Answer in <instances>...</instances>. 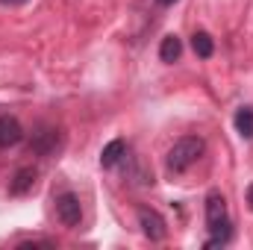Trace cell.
I'll return each instance as SVG.
<instances>
[{
  "mask_svg": "<svg viewBox=\"0 0 253 250\" xmlns=\"http://www.w3.org/2000/svg\"><path fill=\"white\" fill-rule=\"evenodd\" d=\"M206 227H209V242L206 248H224L233 239V221L227 212V200L221 191H209L206 194Z\"/></svg>",
  "mask_w": 253,
  "mask_h": 250,
  "instance_id": "6da1fadb",
  "label": "cell"
},
{
  "mask_svg": "<svg viewBox=\"0 0 253 250\" xmlns=\"http://www.w3.org/2000/svg\"><path fill=\"white\" fill-rule=\"evenodd\" d=\"M203 150H206V144H203L200 135H183V138H177L174 147L168 150L165 165H168L171 174H183V171H189L191 165L203 156Z\"/></svg>",
  "mask_w": 253,
  "mask_h": 250,
  "instance_id": "7a4b0ae2",
  "label": "cell"
},
{
  "mask_svg": "<svg viewBox=\"0 0 253 250\" xmlns=\"http://www.w3.org/2000/svg\"><path fill=\"white\" fill-rule=\"evenodd\" d=\"M138 227H141L144 239H150V242H165L168 239V224H165V218L156 209L141 206L138 209Z\"/></svg>",
  "mask_w": 253,
  "mask_h": 250,
  "instance_id": "3957f363",
  "label": "cell"
},
{
  "mask_svg": "<svg viewBox=\"0 0 253 250\" xmlns=\"http://www.w3.org/2000/svg\"><path fill=\"white\" fill-rule=\"evenodd\" d=\"M56 218L62 221L65 227H77L80 218H83V206H80V197L71 194V191H62L56 197Z\"/></svg>",
  "mask_w": 253,
  "mask_h": 250,
  "instance_id": "277c9868",
  "label": "cell"
},
{
  "mask_svg": "<svg viewBox=\"0 0 253 250\" xmlns=\"http://www.w3.org/2000/svg\"><path fill=\"white\" fill-rule=\"evenodd\" d=\"M21 141H24V126H21V121L12 118V115H0V147L6 150V147H15Z\"/></svg>",
  "mask_w": 253,
  "mask_h": 250,
  "instance_id": "5b68a950",
  "label": "cell"
},
{
  "mask_svg": "<svg viewBox=\"0 0 253 250\" xmlns=\"http://www.w3.org/2000/svg\"><path fill=\"white\" fill-rule=\"evenodd\" d=\"M56 147H59V132L56 129H47V126H42L33 135V141H30V150L39 153V156H50Z\"/></svg>",
  "mask_w": 253,
  "mask_h": 250,
  "instance_id": "8992f818",
  "label": "cell"
},
{
  "mask_svg": "<svg viewBox=\"0 0 253 250\" xmlns=\"http://www.w3.org/2000/svg\"><path fill=\"white\" fill-rule=\"evenodd\" d=\"M33 186H36V168H18L15 177L9 180V194L24 197L27 191H33Z\"/></svg>",
  "mask_w": 253,
  "mask_h": 250,
  "instance_id": "52a82bcc",
  "label": "cell"
},
{
  "mask_svg": "<svg viewBox=\"0 0 253 250\" xmlns=\"http://www.w3.org/2000/svg\"><path fill=\"white\" fill-rule=\"evenodd\" d=\"M126 153V144L121 141V138H115V141H109L106 147H103V153H100V165L103 168H115L121 159H124Z\"/></svg>",
  "mask_w": 253,
  "mask_h": 250,
  "instance_id": "ba28073f",
  "label": "cell"
},
{
  "mask_svg": "<svg viewBox=\"0 0 253 250\" xmlns=\"http://www.w3.org/2000/svg\"><path fill=\"white\" fill-rule=\"evenodd\" d=\"M180 53H183V42L177 39V36H165L162 39V44H159V59L162 62H177L180 59Z\"/></svg>",
  "mask_w": 253,
  "mask_h": 250,
  "instance_id": "9c48e42d",
  "label": "cell"
},
{
  "mask_svg": "<svg viewBox=\"0 0 253 250\" xmlns=\"http://www.w3.org/2000/svg\"><path fill=\"white\" fill-rule=\"evenodd\" d=\"M233 124H236V132L242 135V138H253V109L251 106H242L239 112H236V118H233Z\"/></svg>",
  "mask_w": 253,
  "mask_h": 250,
  "instance_id": "30bf717a",
  "label": "cell"
},
{
  "mask_svg": "<svg viewBox=\"0 0 253 250\" xmlns=\"http://www.w3.org/2000/svg\"><path fill=\"white\" fill-rule=\"evenodd\" d=\"M191 50H194L200 59H209V56L215 53V42H212V36H209V33H194V36H191Z\"/></svg>",
  "mask_w": 253,
  "mask_h": 250,
  "instance_id": "8fae6325",
  "label": "cell"
},
{
  "mask_svg": "<svg viewBox=\"0 0 253 250\" xmlns=\"http://www.w3.org/2000/svg\"><path fill=\"white\" fill-rule=\"evenodd\" d=\"M245 197H248V206H251V212H253V183L248 186V194H245Z\"/></svg>",
  "mask_w": 253,
  "mask_h": 250,
  "instance_id": "7c38bea8",
  "label": "cell"
},
{
  "mask_svg": "<svg viewBox=\"0 0 253 250\" xmlns=\"http://www.w3.org/2000/svg\"><path fill=\"white\" fill-rule=\"evenodd\" d=\"M0 3H3V6H24L27 0H0Z\"/></svg>",
  "mask_w": 253,
  "mask_h": 250,
  "instance_id": "4fadbf2b",
  "label": "cell"
},
{
  "mask_svg": "<svg viewBox=\"0 0 253 250\" xmlns=\"http://www.w3.org/2000/svg\"><path fill=\"white\" fill-rule=\"evenodd\" d=\"M177 0H156V6H174Z\"/></svg>",
  "mask_w": 253,
  "mask_h": 250,
  "instance_id": "5bb4252c",
  "label": "cell"
}]
</instances>
